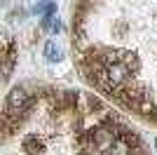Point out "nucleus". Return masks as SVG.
Instances as JSON below:
<instances>
[{
	"instance_id": "f257e3e1",
	"label": "nucleus",
	"mask_w": 157,
	"mask_h": 155,
	"mask_svg": "<svg viewBox=\"0 0 157 155\" xmlns=\"http://www.w3.org/2000/svg\"><path fill=\"white\" fill-rule=\"evenodd\" d=\"M73 50L82 73L120 64L129 85L115 97L136 108L145 75L157 71V0H75Z\"/></svg>"
},
{
	"instance_id": "7ed1b4c3",
	"label": "nucleus",
	"mask_w": 157,
	"mask_h": 155,
	"mask_svg": "<svg viewBox=\"0 0 157 155\" xmlns=\"http://www.w3.org/2000/svg\"><path fill=\"white\" fill-rule=\"evenodd\" d=\"M131 143H129V136H117L115 143L108 148V155H131Z\"/></svg>"
},
{
	"instance_id": "39448f33",
	"label": "nucleus",
	"mask_w": 157,
	"mask_h": 155,
	"mask_svg": "<svg viewBox=\"0 0 157 155\" xmlns=\"http://www.w3.org/2000/svg\"><path fill=\"white\" fill-rule=\"evenodd\" d=\"M155 148H157V139H155Z\"/></svg>"
},
{
	"instance_id": "20e7f679",
	"label": "nucleus",
	"mask_w": 157,
	"mask_h": 155,
	"mask_svg": "<svg viewBox=\"0 0 157 155\" xmlns=\"http://www.w3.org/2000/svg\"><path fill=\"white\" fill-rule=\"evenodd\" d=\"M45 57H47L49 64H54V61H59V59H61V52H59V47H56L54 40H49V42L45 45Z\"/></svg>"
},
{
	"instance_id": "f03ea898",
	"label": "nucleus",
	"mask_w": 157,
	"mask_h": 155,
	"mask_svg": "<svg viewBox=\"0 0 157 155\" xmlns=\"http://www.w3.org/2000/svg\"><path fill=\"white\" fill-rule=\"evenodd\" d=\"M28 94H26V89L24 87H17V89H12L10 92V97H7V110L10 113H21V110L28 106Z\"/></svg>"
}]
</instances>
